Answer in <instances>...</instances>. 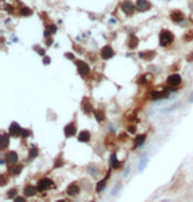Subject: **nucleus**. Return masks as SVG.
<instances>
[{
  "mask_svg": "<svg viewBox=\"0 0 193 202\" xmlns=\"http://www.w3.org/2000/svg\"><path fill=\"white\" fill-rule=\"evenodd\" d=\"M94 115H95L97 120L99 123H102L105 120V112H103V110H94Z\"/></svg>",
  "mask_w": 193,
  "mask_h": 202,
  "instance_id": "nucleus-19",
  "label": "nucleus"
},
{
  "mask_svg": "<svg viewBox=\"0 0 193 202\" xmlns=\"http://www.w3.org/2000/svg\"><path fill=\"white\" fill-rule=\"evenodd\" d=\"M16 193H17V190L16 189H11V190H8V197L10 198H16Z\"/></svg>",
  "mask_w": 193,
  "mask_h": 202,
  "instance_id": "nucleus-27",
  "label": "nucleus"
},
{
  "mask_svg": "<svg viewBox=\"0 0 193 202\" xmlns=\"http://www.w3.org/2000/svg\"><path fill=\"white\" fill-rule=\"evenodd\" d=\"M75 131H77V127H75V124L73 123H69L68 125H65V128H64V133H65L66 137H72L75 135Z\"/></svg>",
  "mask_w": 193,
  "mask_h": 202,
  "instance_id": "nucleus-8",
  "label": "nucleus"
},
{
  "mask_svg": "<svg viewBox=\"0 0 193 202\" xmlns=\"http://www.w3.org/2000/svg\"><path fill=\"white\" fill-rule=\"evenodd\" d=\"M128 132H130V133H135L136 132V127H135V125H130V127H128Z\"/></svg>",
  "mask_w": 193,
  "mask_h": 202,
  "instance_id": "nucleus-31",
  "label": "nucleus"
},
{
  "mask_svg": "<svg viewBox=\"0 0 193 202\" xmlns=\"http://www.w3.org/2000/svg\"><path fill=\"white\" fill-rule=\"evenodd\" d=\"M127 44H128V48H130V49H135L138 45H139V38H138L135 35H131L130 38H128Z\"/></svg>",
  "mask_w": 193,
  "mask_h": 202,
  "instance_id": "nucleus-15",
  "label": "nucleus"
},
{
  "mask_svg": "<svg viewBox=\"0 0 193 202\" xmlns=\"http://www.w3.org/2000/svg\"><path fill=\"white\" fill-rule=\"evenodd\" d=\"M33 12H32V10L30 8H28V7H23L20 10V15L21 16H24V17H27V16H30Z\"/></svg>",
  "mask_w": 193,
  "mask_h": 202,
  "instance_id": "nucleus-22",
  "label": "nucleus"
},
{
  "mask_svg": "<svg viewBox=\"0 0 193 202\" xmlns=\"http://www.w3.org/2000/svg\"><path fill=\"white\" fill-rule=\"evenodd\" d=\"M78 142L89 143L90 142V132H89V131H82V132L78 135Z\"/></svg>",
  "mask_w": 193,
  "mask_h": 202,
  "instance_id": "nucleus-17",
  "label": "nucleus"
},
{
  "mask_svg": "<svg viewBox=\"0 0 193 202\" xmlns=\"http://www.w3.org/2000/svg\"><path fill=\"white\" fill-rule=\"evenodd\" d=\"M121 8H122V11H123L126 15H132L134 12H135V10H136V5L132 4L131 1H123L121 4Z\"/></svg>",
  "mask_w": 193,
  "mask_h": 202,
  "instance_id": "nucleus-4",
  "label": "nucleus"
},
{
  "mask_svg": "<svg viewBox=\"0 0 193 202\" xmlns=\"http://www.w3.org/2000/svg\"><path fill=\"white\" fill-rule=\"evenodd\" d=\"M21 130H23V128H20V125L13 122V123L10 125V135L11 136L17 137V136H20L21 135Z\"/></svg>",
  "mask_w": 193,
  "mask_h": 202,
  "instance_id": "nucleus-9",
  "label": "nucleus"
},
{
  "mask_svg": "<svg viewBox=\"0 0 193 202\" xmlns=\"http://www.w3.org/2000/svg\"><path fill=\"white\" fill-rule=\"evenodd\" d=\"M146 164H147V159H146V157H143V159H142V161H140V165H139V170H143V169H144Z\"/></svg>",
  "mask_w": 193,
  "mask_h": 202,
  "instance_id": "nucleus-28",
  "label": "nucleus"
},
{
  "mask_svg": "<svg viewBox=\"0 0 193 202\" xmlns=\"http://www.w3.org/2000/svg\"><path fill=\"white\" fill-rule=\"evenodd\" d=\"M29 135H30V132H29L28 130H21V136H23L24 139H25V137H28Z\"/></svg>",
  "mask_w": 193,
  "mask_h": 202,
  "instance_id": "nucleus-30",
  "label": "nucleus"
},
{
  "mask_svg": "<svg viewBox=\"0 0 193 202\" xmlns=\"http://www.w3.org/2000/svg\"><path fill=\"white\" fill-rule=\"evenodd\" d=\"M167 83L171 87H177L180 83H181V75L180 74H171L167 79Z\"/></svg>",
  "mask_w": 193,
  "mask_h": 202,
  "instance_id": "nucleus-5",
  "label": "nucleus"
},
{
  "mask_svg": "<svg viewBox=\"0 0 193 202\" xmlns=\"http://www.w3.org/2000/svg\"><path fill=\"white\" fill-rule=\"evenodd\" d=\"M54 186V182L52 181V180H49V178H41L40 181L37 182V190L38 192H45V190H48V189H50V188H53Z\"/></svg>",
  "mask_w": 193,
  "mask_h": 202,
  "instance_id": "nucleus-3",
  "label": "nucleus"
},
{
  "mask_svg": "<svg viewBox=\"0 0 193 202\" xmlns=\"http://www.w3.org/2000/svg\"><path fill=\"white\" fill-rule=\"evenodd\" d=\"M49 62H50V58H49V57H45V58H44V63H45V65H48Z\"/></svg>",
  "mask_w": 193,
  "mask_h": 202,
  "instance_id": "nucleus-33",
  "label": "nucleus"
},
{
  "mask_svg": "<svg viewBox=\"0 0 193 202\" xmlns=\"http://www.w3.org/2000/svg\"><path fill=\"white\" fill-rule=\"evenodd\" d=\"M75 65H77V70L78 74L82 75V77H87L90 74V67L85 61H75Z\"/></svg>",
  "mask_w": 193,
  "mask_h": 202,
  "instance_id": "nucleus-2",
  "label": "nucleus"
},
{
  "mask_svg": "<svg viewBox=\"0 0 193 202\" xmlns=\"http://www.w3.org/2000/svg\"><path fill=\"white\" fill-rule=\"evenodd\" d=\"M1 137H3V142H1V145H0V149H1V151H4V149L7 148V145H8V135L7 133H3Z\"/></svg>",
  "mask_w": 193,
  "mask_h": 202,
  "instance_id": "nucleus-23",
  "label": "nucleus"
},
{
  "mask_svg": "<svg viewBox=\"0 0 193 202\" xmlns=\"http://www.w3.org/2000/svg\"><path fill=\"white\" fill-rule=\"evenodd\" d=\"M171 20H172L173 23L179 24L180 21L184 20V13L181 11H173L172 13H171Z\"/></svg>",
  "mask_w": 193,
  "mask_h": 202,
  "instance_id": "nucleus-11",
  "label": "nucleus"
},
{
  "mask_svg": "<svg viewBox=\"0 0 193 202\" xmlns=\"http://www.w3.org/2000/svg\"><path fill=\"white\" fill-rule=\"evenodd\" d=\"M168 94H169V90H163V91H154L152 93V99L158 100V99H163V98H167Z\"/></svg>",
  "mask_w": 193,
  "mask_h": 202,
  "instance_id": "nucleus-13",
  "label": "nucleus"
},
{
  "mask_svg": "<svg viewBox=\"0 0 193 202\" xmlns=\"http://www.w3.org/2000/svg\"><path fill=\"white\" fill-rule=\"evenodd\" d=\"M36 192H37V188H35V186H32V185H27L25 188H24V194H25L27 197H33V195L36 194Z\"/></svg>",
  "mask_w": 193,
  "mask_h": 202,
  "instance_id": "nucleus-16",
  "label": "nucleus"
},
{
  "mask_svg": "<svg viewBox=\"0 0 193 202\" xmlns=\"http://www.w3.org/2000/svg\"><path fill=\"white\" fill-rule=\"evenodd\" d=\"M13 202H27V201H25V198H23V197H16Z\"/></svg>",
  "mask_w": 193,
  "mask_h": 202,
  "instance_id": "nucleus-32",
  "label": "nucleus"
},
{
  "mask_svg": "<svg viewBox=\"0 0 193 202\" xmlns=\"http://www.w3.org/2000/svg\"><path fill=\"white\" fill-rule=\"evenodd\" d=\"M139 56L142 57V58H144V60H152L155 56H156V53L154 50H151V52H142V53H139Z\"/></svg>",
  "mask_w": 193,
  "mask_h": 202,
  "instance_id": "nucleus-18",
  "label": "nucleus"
},
{
  "mask_svg": "<svg viewBox=\"0 0 193 202\" xmlns=\"http://www.w3.org/2000/svg\"><path fill=\"white\" fill-rule=\"evenodd\" d=\"M57 202H66V201H64V200H61V201H57Z\"/></svg>",
  "mask_w": 193,
  "mask_h": 202,
  "instance_id": "nucleus-36",
  "label": "nucleus"
},
{
  "mask_svg": "<svg viewBox=\"0 0 193 202\" xmlns=\"http://www.w3.org/2000/svg\"><path fill=\"white\" fill-rule=\"evenodd\" d=\"M105 185H106V178L98 182V185H97V192H102V189L105 188Z\"/></svg>",
  "mask_w": 193,
  "mask_h": 202,
  "instance_id": "nucleus-25",
  "label": "nucleus"
},
{
  "mask_svg": "<svg viewBox=\"0 0 193 202\" xmlns=\"http://www.w3.org/2000/svg\"><path fill=\"white\" fill-rule=\"evenodd\" d=\"M110 161H111V167H112V168H119V167H121V163H119V160L116 159V155H115V153L111 155V159H110Z\"/></svg>",
  "mask_w": 193,
  "mask_h": 202,
  "instance_id": "nucleus-21",
  "label": "nucleus"
},
{
  "mask_svg": "<svg viewBox=\"0 0 193 202\" xmlns=\"http://www.w3.org/2000/svg\"><path fill=\"white\" fill-rule=\"evenodd\" d=\"M82 110H84V112H86V114H91V112L94 111L93 106H91V103L89 102L87 98H84V100H82Z\"/></svg>",
  "mask_w": 193,
  "mask_h": 202,
  "instance_id": "nucleus-14",
  "label": "nucleus"
},
{
  "mask_svg": "<svg viewBox=\"0 0 193 202\" xmlns=\"http://www.w3.org/2000/svg\"><path fill=\"white\" fill-rule=\"evenodd\" d=\"M17 153L16 152H13V151H11V152H7V155H5V157H4V160L7 161V163H10V164H15V163H17Z\"/></svg>",
  "mask_w": 193,
  "mask_h": 202,
  "instance_id": "nucleus-12",
  "label": "nucleus"
},
{
  "mask_svg": "<svg viewBox=\"0 0 193 202\" xmlns=\"http://www.w3.org/2000/svg\"><path fill=\"white\" fill-rule=\"evenodd\" d=\"M66 57H68L69 60H73V58H74V56H73L72 53H66Z\"/></svg>",
  "mask_w": 193,
  "mask_h": 202,
  "instance_id": "nucleus-34",
  "label": "nucleus"
},
{
  "mask_svg": "<svg viewBox=\"0 0 193 202\" xmlns=\"http://www.w3.org/2000/svg\"><path fill=\"white\" fill-rule=\"evenodd\" d=\"M101 57H102L103 60H110L111 57H114V50H112V48L110 46V45L103 46L102 50H101Z\"/></svg>",
  "mask_w": 193,
  "mask_h": 202,
  "instance_id": "nucleus-7",
  "label": "nucleus"
},
{
  "mask_svg": "<svg viewBox=\"0 0 193 202\" xmlns=\"http://www.w3.org/2000/svg\"><path fill=\"white\" fill-rule=\"evenodd\" d=\"M79 193V186L77 184H69V186L66 188V194L68 195H77Z\"/></svg>",
  "mask_w": 193,
  "mask_h": 202,
  "instance_id": "nucleus-10",
  "label": "nucleus"
},
{
  "mask_svg": "<svg viewBox=\"0 0 193 202\" xmlns=\"http://www.w3.org/2000/svg\"><path fill=\"white\" fill-rule=\"evenodd\" d=\"M188 61H193V54H189L188 56Z\"/></svg>",
  "mask_w": 193,
  "mask_h": 202,
  "instance_id": "nucleus-35",
  "label": "nucleus"
},
{
  "mask_svg": "<svg viewBox=\"0 0 193 202\" xmlns=\"http://www.w3.org/2000/svg\"><path fill=\"white\" fill-rule=\"evenodd\" d=\"M37 155H38L37 148H36V147H32V148L29 149V159H35Z\"/></svg>",
  "mask_w": 193,
  "mask_h": 202,
  "instance_id": "nucleus-24",
  "label": "nucleus"
},
{
  "mask_svg": "<svg viewBox=\"0 0 193 202\" xmlns=\"http://www.w3.org/2000/svg\"><path fill=\"white\" fill-rule=\"evenodd\" d=\"M144 140H146V135L142 133V135H138L136 139H135V147H142L144 144Z\"/></svg>",
  "mask_w": 193,
  "mask_h": 202,
  "instance_id": "nucleus-20",
  "label": "nucleus"
},
{
  "mask_svg": "<svg viewBox=\"0 0 193 202\" xmlns=\"http://www.w3.org/2000/svg\"><path fill=\"white\" fill-rule=\"evenodd\" d=\"M23 170V165H16V167L12 168V173L13 174H19Z\"/></svg>",
  "mask_w": 193,
  "mask_h": 202,
  "instance_id": "nucleus-26",
  "label": "nucleus"
},
{
  "mask_svg": "<svg viewBox=\"0 0 193 202\" xmlns=\"http://www.w3.org/2000/svg\"><path fill=\"white\" fill-rule=\"evenodd\" d=\"M62 165H64V161L61 160V157H58L56 160V164H54V168H60V167H62Z\"/></svg>",
  "mask_w": 193,
  "mask_h": 202,
  "instance_id": "nucleus-29",
  "label": "nucleus"
},
{
  "mask_svg": "<svg viewBox=\"0 0 193 202\" xmlns=\"http://www.w3.org/2000/svg\"><path fill=\"white\" fill-rule=\"evenodd\" d=\"M173 33L171 30H167V29H163L159 35V42H160L161 46H167V45L172 44L173 41Z\"/></svg>",
  "mask_w": 193,
  "mask_h": 202,
  "instance_id": "nucleus-1",
  "label": "nucleus"
},
{
  "mask_svg": "<svg viewBox=\"0 0 193 202\" xmlns=\"http://www.w3.org/2000/svg\"><path fill=\"white\" fill-rule=\"evenodd\" d=\"M135 5H136V10L139 12H146V11L151 10V3L148 0H138Z\"/></svg>",
  "mask_w": 193,
  "mask_h": 202,
  "instance_id": "nucleus-6",
  "label": "nucleus"
}]
</instances>
